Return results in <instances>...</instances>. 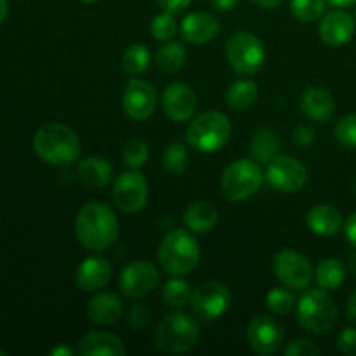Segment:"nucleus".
Here are the masks:
<instances>
[{"label":"nucleus","mask_w":356,"mask_h":356,"mask_svg":"<svg viewBox=\"0 0 356 356\" xmlns=\"http://www.w3.org/2000/svg\"><path fill=\"white\" fill-rule=\"evenodd\" d=\"M120 222L115 212L103 202L83 205L75 219V235L87 250L103 252L118 240Z\"/></svg>","instance_id":"1"},{"label":"nucleus","mask_w":356,"mask_h":356,"mask_svg":"<svg viewBox=\"0 0 356 356\" xmlns=\"http://www.w3.org/2000/svg\"><path fill=\"white\" fill-rule=\"evenodd\" d=\"M35 153L49 165L66 167L76 162L82 143L76 132L65 124H45L35 132Z\"/></svg>","instance_id":"2"},{"label":"nucleus","mask_w":356,"mask_h":356,"mask_svg":"<svg viewBox=\"0 0 356 356\" xmlns=\"http://www.w3.org/2000/svg\"><path fill=\"white\" fill-rule=\"evenodd\" d=\"M200 261V247L190 229L167 233L159 247V263L170 277H186Z\"/></svg>","instance_id":"3"},{"label":"nucleus","mask_w":356,"mask_h":356,"mask_svg":"<svg viewBox=\"0 0 356 356\" xmlns=\"http://www.w3.org/2000/svg\"><path fill=\"white\" fill-rule=\"evenodd\" d=\"M200 339L197 320L184 312H172L162 318L155 330L156 350L167 355H183L193 350Z\"/></svg>","instance_id":"4"},{"label":"nucleus","mask_w":356,"mask_h":356,"mask_svg":"<svg viewBox=\"0 0 356 356\" xmlns=\"http://www.w3.org/2000/svg\"><path fill=\"white\" fill-rule=\"evenodd\" d=\"M298 320L312 334H327L339 320V308L323 289H306L298 301Z\"/></svg>","instance_id":"5"},{"label":"nucleus","mask_w":356,"mask_h":356,"mask_svg":"<svg viewBox=\"0 0 356 356\" xmlns=\"http://www.w3.org/2000/svg\"><path fill=\"white\" fill-rule=\"evenodd\" d=\"M186 143L200 153H214L232 138V122L221 111H205L186 127Z\"/></svg>","instance_id":"6"},{"label":"nucleus","mask_w":356,"mask_h":356,"mask_svg":"<svg viewBox=\"0 0 356 356\" xmlns=\"http://www.w3.org/2000/svg\"><path fill=\"white\" fill-rule=\"evenodd\" d=\"M264 174L256 160L240 159L229 163L221 176V191L226 200L243 202L263 186Z\"/></svg>","instance_id":"7"},{"label":"nucleus","mask_w":356,"mask_h":356,"mask_svg":"<svg viewBox=\"0 0 356 356\" xmlns=\"http://www.w3.org/2000/svg\"><path fill=\"white\" fill-rule=\"evenodd\" d=\"M226 58L238 75H254L264 65L266 47L252 31H238L226 42Z\"/></svg>","instance_id":"8"},{"label":"nucleus","mask_w":356,"mask_h":356,"mask_svg":"<svg viewBox=\"0 0 356 356\" xmlns=\"http://www.w3.org/2000/svg\"><path fill=\"white\" fill-rule=\"evenodd\" d=\"M273 273L284 287L292 291H306L315 278V270L308 257L298 250H280L273 257Z\"/></svg>","instance_id":"9"},{"label":"nucleus","mask_w":356,"mask_h":356,"mask_svg":"<svg viewBox=\"0 0 356 356\" xmlns=\"http://www.w3.org/2000/svg\"><path fill=\"white\" fill-rule=\"evenodd\" d=\"M191 312L202 322L221 318L232 306V292L221 282H205L191 294Z\"/></svg>","instance_id":"10"},{"label":"nucleus","mask_w":356,"mask_h":356,"mask_svg":"<svg viewBox=\"0 0 356 356\" xmlns=\"http://www.w3.org/2000/svg\"><path fill=\"white\" fill-rule=\"evenodd\" d=\"M264 177L282 193H298L308 183V169L301 160L289 155H277L268 162Z\"/></svg>","instance_id":"11"},{"label":"nucleus","mask_w":356,"mask_h":356,"mask_svg":"<svg viewBox=\"0 0 356 356\" xmlns=\"http://www.w3.org/2000/svg\"><path fill=\"white\" fill-rule=\"evenodd\" d=\"M148 181L138 169L122 172L113 184V202L125 214L143 211L148 202Z\"/></svg>","instance_id":"12"},{"label":"nucleus","mask_w":356,"mask_h":356,"mask_svg":"<svg viewBox=\"0 0 356 356\" xmlns=\"http://www.w3.org/2000/svg\"><path fill=\"white\" fill-rule=\"evenodd\" d=\"M247 341L254 353L271 356L282 350L285 330L280 322L271 315H256L247 327Z\"/></svg>","instance_id":"13"},{"label":"nucleus","mask_w":356,"mask_h":356,"mask_svg":"<svg viewBox=\"0 0 356 356\" xmlns=\"http://www.w3.org/2000/svg\"><path fill=\"white\" fill-rule=\"evenodd\" d=\"M160 284V273L149 261H131L120 273V291L131 299H141L155 291Z\"/></svg>","instance_id":"14"},{"label":"nucleus","mask_w":356,"mask_h":356,"mask_svg":"<svg viewBox=\"0 0 356 356\" xmlns=\"http://www.w3.org/2000/svg\"><path fill=\"white\" fill-rule=\"evenodd\" d=\"M159 96L156 89L143 79H131L122 94V106L132 120H148L155 113Z\"/></svg>","instance_id":"15"},{"label":"nucleus","mask_w":356,"mask_h":356,"mask_svg":"<svg viewBox=\"0 0 356 356\" xmlns=\"http://www.w3.org/2000/svg\"><path fill=\"white\" fill-rule=\"evenodd\" d=\"M197 96L190 86L172 82L162 92V110L172 122H186L197 111Z\"/></svg>","instance_id":"16"},{"label":"nucleus","mask_w":356,"mask_h":356,"mask_svg":"<svg viewBox=\"0 0 356 356\" xmlns=\"http://www.w3.org/2000/svg\"><path fill=\"white\" fill-rule=\"evenodd\" d=\"M355 30L356 21L353 19V16L348 14L346 10L337 9L323 16L318 28V33L320 38H322L327 45L339 47V45L348 44V42L353 38Z\"/></svg>","instance_id":"17"},{"label":"nucleus","mask_w":356,"mask_h":356,"mask_svg":"<svg viewBox=\"0 0 356 356\" xmlns=\"http://www.w3.org/2000/svg\"><path fill=\"white\" fill-rule=\"evenodd\" d=\"M111 264L106 257L90 256L79 264L75 282L82 291L97 292L106 287L111 280Z\"/></svg>","instance_id":"18"},{"label":"nucleus","mask_w":356,"mask_h":356,"mask_svg":"<svg viewBox=\"0 0 356 356\" xmlns=\"http://www.w3.org/2000/svg\"><path fill=\"white\" fill-rule=\"evenodd\" d=\"M124 315V301L113 292H101L87 302V318L101 327L117 323Z\"/></svg>","instance_id":"19"},{"label":"nucleus","mask_w":356,"mask_h":356,"mask_svg":"<svg viewBox=\"0 0 356 356\" xmlns=\"http://www.w3.org/2000/svg\"><path fill=\"white\" fill-rule=\"evenodd\" d=\"M219 21L209 13H190L181 23V37L195 45L207 44L219 33Z\"/></svg>","instance_id":"20"},{"label":"nucleus","mask_w":356,"mask_h":356,"mask_svg":"<svg viewBox=\"0 0 356 356\" xmlns=\"http://www.w3.org/2000/svg\"><path fill=\"white\" fill-rule=\"evenodd\" d=\"M76 353L83 356H122L127 353V350H125L124 341L115 334L92 330L79 341Z\"/></svg>","instance_id":"21"},{"label":"nucleus","mask_w":356,"mask_h":356,"mask_svg":"<svg viewBox=\"0 0 356 356\" xmlns=\"http://www.w3.org/2000/svg\"><path fill=\"white\" fill-rule=\"evenodd\" d=\"M301 110L309 120L313 122H327L334 115L336 110V101L332 94L323 87H309L301 94Z\"/></svg>","instance_id":"22"},{"label":"nucleus","mask_w":356,"mask_h":356,"mask_svg":"<svg viewBox=\"0 0 356 356\" xmlns=\"http://www.w3.org/2000/svg\"><path fill=\"white\" fill-rule=\"evenodd\" d=\"M306 222H308V228L312 229V233L327 238V236H334L341 232L344 218L339 209L334 207V205L318 204L308 212Z\"/></svg>","instance_id":"23"},{"label":"nucleus","mask_w":356,"mask_h":356,"mask_svg":"<svg viewBox=\"0 0 356 356\" xmlns=\"http://www.w3.org/2000/svg\"><path fill=\"white\" fill-rule=\"evenodd\" d=\"M184 226L195 235H204L212 232L219 222V212L211 202L197 200L184 212Z\"/></svg>","instance_id":"24"},{"label":"nucleus","mask_w":356,"mask_h":356,"mask_svg":"<svg viewBox=\"0 0 356 356\" xmlns=\"http://www.w3.org/2000/svg\"><path fill=\"white\" fill-rule=\"evenodd\" d=\"M79 177L89 188H103L113 177V169L104 156L92 155L79 163Z\"/></svg>","instance_id":"25"},{"label":"nucleus","mask_w":356,"mask_h":356,"mask_svg":"<svg viewBox=\"0 0 356 356\" xmlns=\"http://www.w3.org/2000/svg\"><path fill=\"white\" fill-rule=\"evenodd\" d=\"M282 148L280 138H278L277 132L273 129L263 127L252 136L250 139V156L252 160H256L257 163H268L278 155Z\"/></svg>","instance_id":"26"},{"label":"nucleus","mask_w":356,"mask_h":356,"mask_svg":"<svg viewBox=\"0 0 356 356\" xmlns=\"http://www.w3.org/2000/svg\"><path fill=\"white\" fill-rule=\"evenodd\" d=\"M315 280L320 289L327 292H334L343 287V284L346 282V268L339 259L327 257L316 266Z\"/></svg>","instance_id":"27"},{"label":"nucleus","mask_w":356,"mask_h":356,"mask_svg":"<svg viewBox=\"0 0 356 356\" xmlns=\"http://www.w3.org/2000/svg\"><path fill=\"white\" fill-rule=\"evenodd\" d=\"M259 96V87L254 80L243 79L236 80L229 86L228 92H226V101H228V106L232 110L236 111H245L249 108L254 106V103L257 101Z\"/></svg>","instance_id":"28"},{"label":"nucleus","mask_w":356,"mask_h":356,"mask_svg":"<svg viewBox=\"0 0 356 356\" xmlns=\"http://www.w3.org/2000/svg\"><path fill=\"white\" fill-rule=\"evenodd\" d=\"M155 61L159 70L165 73H177L186 63V49L179 42H165L156 51Z\"/></svg>","instance_id":"29"},{"label":"nucleus","mask_w":356,"mask_h":356,"mask_svg":"<svg viewBox=\"0 0 356 356\" xmlns=\"http://www.w3.org/2000/svg\"><path fill=\"white\" fill-rule=\"evenodd\" d=\"M191 294H193V291H191L190 284L181 277L170 278L162 287L163 302L174 309H181L186 305H190Z\"/></svg>","instance_id":"30"},{"label":"nucleus","mask_w":356,"mask_h":356,"mask_svg":"<svg viewBox=\"0 0 356 356\" xmlns=\"http://www.w3.org/2000/svg\"><path fill=\"white\" fill-rule=\"evenodd\" d=\"M190 153L183 143H170L162 153V165L172 176H181L188 169Z\"/></svg>","instance_id":"31"},{"label":"nucleus","mask_w":356,"mask_h":356,"mask_svg":"<svg viewBox=\"0 0 356 356\" xmlns=\"http://www.w3.org/2000/svg\"><path fill=\"white\" fill-rule=\"evenodd\" d=\"M149 49L143 44H132L131 47L125 49L122 56V68L127 75H139L145 72L149 65Z\"/></svg>","instance_id":"32"},{"label":"nucleus","mask_w":356,"mask_h":356,"mask_svg":"<svg viewBox=\"0 0 356 356\" xmlns=\"http://www.w3.org/2000/svg\"><path fill=\"white\" fill-rule=\"evenodd\" d=\"M327 0H291V13L302 23L318 21L325 14Z\"/></svg>","instance_id":"33"},{"label":"nucleus","mask_w":356,"mask_h":356,"mask_svg":"<svg viewBox=\"0 0 356 356\" xmlns=\"http://www.w3.org/2000/svg\"><path fill=\"white\" fill-rule=\"evenodd\" d=\"M122 156H124V162L129 169H141V167H145L146 162H148V145H146L143 139H129V141L125 143Z\"/></svg>","instance_id":"34"},{"label":"nucleus","mask_w":356,"mask_h":356,"mask_svg":"<svg viewBox=\"0 0 356 356\" xmlns=\"http://www.w3.org/2000/svg\"><path fill=\"white\" fill-rule=\"evenodd\" d=\"M294 296L291 289H271L266 296V306L273 315L285 316L294 308Z\"/></svg>","instance_id":"35"},{"label":"nucleus","mask_w":356,"mask_h":356,"mask_svg":"<svg viewBox=\"0 0 356 356\" xmlns=\"http://www.w3.org/2000/svg\"><path fill=\"white\" fill-rule=\"evenodd\" d=\"M149 31H152V35L156 38V40H162V42L172 40L177 33V23L174 14L165 13V10L156 14V16L152 19V23H149Z\"/></svg>","instance_id":"36"},{"label":"nucleus","mask_w":356,"mask_h":356,"mask_svg":"<svg viewBox=\"0 0 356 356\" xmlns=\"http://www.w3.org/2000/svg\"><path fill=\"white\" fill-rule=\"evenodd\" d=\"M336 139L344 148H356V113L346 115L336 125Z\"/></svg>","instance_id":"37"},{"label":"nucleus","mask_w":356,"mask_h":356,"mask_svg":"<svg viewBox=\"0 0 356 356\" xmlns=\"http://www.w3.org/2000/svg\"><path fill=\"white\" fill-rule=\"evenodd\" d=\"M322 350L309 339H296L284 350L285 356H313L320 355Z\"/></svg>","instance_id":"38"},{"label":"nucleus","mask_w":356,"mask_h":356,"mask_svg":"<svg viewBox=\"0 0 356 356\" xmlns=\"http://www.w3.org/2000/svg\"><path fill=\"white\" fill-rule=\"evenodd\" d=\"M337 350L343 355L356 356V329L348 327L337 336Z\"/></svg>","instance_id":"39"},{"label":"nucleus","mask_w":356,"mask_h":356,"mask_svg":"<svg viewBox=\"0 0 356 356\" xmlns=\"http://www.w3.org/2000/svg\"><path fill=\"white\" fill-rule=\"evenodd\" d=\"M156 3H159V7L162 10L177 16V14H181L184 9L190 7L191 0H156Z\"/></svg>","instance_id":"40"},{"label":"nucleus","mask_w":356,"mask_h":356,"mask_svg":"<svg viewBox=\"0 0 356 356\" xmlns=\"http://www.w3.org/2000/svg\"><path fill=\"white\" fill-rule=\"evenodd\" d=\"M294 141L299 146H309L315 141V131L309 125H299L294 131Z\"/></svg>","instance_id":"41"},{"label":"nucleus","mask_w":356,"mask_h":356,"mask_svg":"<svg viewBox=\"0 0 356 356\" xmlns=\"http://www.w3.org/2000/svg\"><path fill=\"white\" fill-rule=\"evenodd\" d=\"M129 318H131V323L134 325L136 330L143 329V327L148 323V312L145 309V306L138 305V306H134V308H132L131 316H129Z\"/></svg>","instance_id":"42"},{"label":"nucleus","mask_w":356,"mask_h":356,"mask_svg":"<svg viewBox=\"0 0 356 356\" xmlns=\"http://www.w3.org/2000/svg\"><path fill=\"white\" fill-rule=\"evenodd\" d=\"M344 235H346L348 242L356 247V212L348 218L346 225H344Z\"/></svg>","instance_id":"43"},{"label":"nucleus","mask_w":356,"mask_h":356,"mask_svg":"<svg viewBox=\"0 0 356 356\" xmlns=\"http://www.w3.org/2000/svg\"><path fill=\"white\" fill-rule=\"evenodd\" d=\"M240 3V0H212V7L218 13H229Z\"/></svg>","instance_id":"44"},{"label":"nucleus","mask_w":356,"mask_h":356,"mask_svg":"<svg viewBox=\"0 0 356 356\" xmlns=\"http://www.w3.org/2000/svg\"><path fill=\"white\" fill-rule=\"evenodd\" d=\"M346 316L351 323L356 325V291H353V294L350 296L346 302Z\"/></svg>","instance_id":"45"},{"label":"nucleus","mask_w":356,"mask_h":356,"mask_svg":"<svg viewBox=\"0 0 356 356\" xmlns=\"http://www.w3.org/2000/svg\"><path fill=\"white\" fill-rule=\"evenodd\" d=\"M327 3H330L332 7H337V9H346V7L355 6L356 0H327Z\"/></svg>","instance_id":"46"},{"label":"nucleus","mask_w":356,"mask_h":356,"mask_svg":"<svg viewBox=\"0 0 356 356\" xmlns=\"http://www.w3.org/2000/svg\"><path fill=\"white\" fill-rule=\"evenodd\" d=\"M51 355L52 356H73L75 355V351L68 346H58L51 351Z\"/></svg>","instance_id":"47"},{"label":"nucleus","mask_w":356,"mask_h":356,"mask_svg":"<svg viewBox=\"0 0 356 356\" xmlns=\"http://www.w3.org/2000/svg\"><path fill=\"white\" fill-rule=\"evenodd\" d=\"M254 2L263 7V9H275V7L280 6L282 0H254Z\"/></svg>","instance_id":"48"},{"label":"nucleus","mask_w":356,"mask_h":356,"mask_svg":"<svg viewBox=\"0 0 356 356\" xmlns=\"http://www.w3.org/2000/svg\"><path fill=\"white\" fill-rule=\"evenodd\" d=\"M7 14H9V6H7V0H0V24L6 21Z\"/></svg>","instance_id":"49"},{"label":"nucleus","mask_w":356,"mask_h":356,"mask_svg":"<svg viewBox=\"0 0 356 356\" xmlns=\"http://www.w3.org/2000/svg\"><path fill=\"white\" fill-rule=\"evenodd\" d=\"M80 2H83V3H96V2H99V0H80Z\"/></svg>","instance_id":"50"},{"label":"nucleus","mask_w":356,"mask_h":356,"mask_svg":"<svg viewBox=\"0 0 356 356\" xmlns=\"http://www.w3.org/2000/svg\"><path fill=\"white\" fill-rule=\"evenodd\" d=\"M7 353H6V351H3V350H0V356H6Z\"/></svg>","instance_id":"51"}]
</instances>
